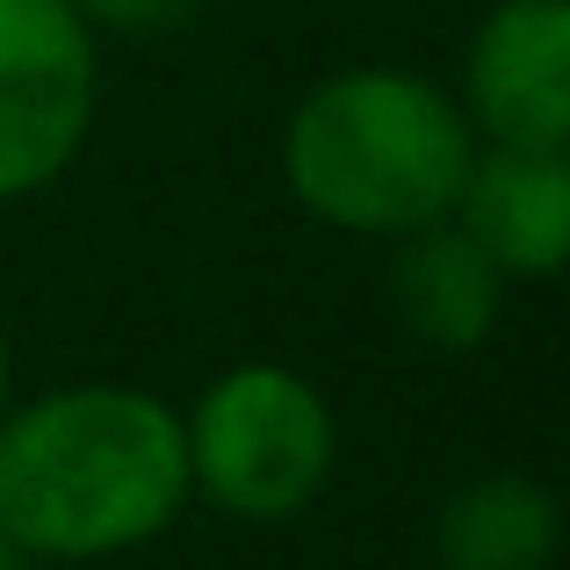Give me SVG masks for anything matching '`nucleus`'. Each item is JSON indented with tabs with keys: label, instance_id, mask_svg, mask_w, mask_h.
<instances>
[{
	"label": "nucleus",
	"instance_id": "obj_1",
	"mask_svg": "<svg viewBox=\"0 0 570 570\" xmlns=\"http://www.w3.org/2000/svg\"><path fill=\"white\" fill-rule=\"evenodd\" d=\"M188 433L153 390L72 383L0 419V528L22 557H116L188 499Z\"/></svg>",
	"mask_w": 570,
	"mask_h": 570
},
{
	"label": "nucleus",
	"instance_id": "obj_2",
	"mask_svg": "<svg viewBox=\"0 0 570 570\" xmlns=\"http://www.w3.org/2000/svg\"><path fill=\"white\" fill-rule=\"evenodd\" d=\"M470 159V116L433 80L390 66L318 80L282 138L296 203L362 238H404L419 224L455 217Z\"/></svg>",
	"mask_w": 570,
	"mask_h": 570
},
{
	"label": "nucleus",
	"instance_id": "obj_3",
	"mask_svg": "<svg viewBox=\"0 0 570 570\" xmlns=\"http://www.w3.org/2000/svg\"><path fill=\"white\" fill-rule=\"evenodd\" d=\"M188 433V484L238 520H289L333 476V412L296 368L246 362L217 376L181 419Z\"/></svg>",
	"mask_w": 570,
	"mask_h": 570
},
{
	"label": "nucleus",
	"instance_id": "obj_4",
	"mask_svg": "<svg viewBox=\"0 0 570 570\" xmlns=\"http://www.w3.org/2000/svg\"><path fill=\"white\" fill-rule=\"evenodd\" d=\"M95 124V37L72 0H0V203L72 167Z\"/></svg>",
	"mask_w": 570,
	"mask_h": 570
},
{
	"label": "nucleus",
	"instance_id": "obj_5",
	"mask_svg": "<svg viewBox=\"0 0 570 570\" xmlns=\"http://www.w3.org/2000/svg\"><path fill=\"white\" fill-rule=\"evenodd\" d=\"M470 124L491 145H570V0H499L470 43Z\"/></svg>",
	"mask_w": 570,
	"mask_h": 570
},
{
	"label": "nucleus",
	"instance_id": "obj_6",
	"mask_svg": "<svg viewBox=\"0 0 570 570\" xmlns=\"http://www.w3.org/2000/svg\"><path fill=\"white\" fill-rule=\"evenodd\" d=\"M455 217L505 275H557L570 246V167L563 153L491 145L470 159Z\"/></svg>",
	"mask_w": 570,
	"mask_h": 570
},
{
	"label": "nucleus",
	"instance_id": "obj_7",
	"mask_svg": "<svg viewBox=\"0 0 570 570\" xmlns=\"http://www.w3.org/2000/svg\"><path fill=\"white\" fill-rule=\"evenodd\" d=\"M390 296H397L404 325H412L426 347H476V340L499 325V304H505V267L476 246L462 224H419L404 232V253H397V275H390Z\"/></svg>",
	"mask_w": 570,
	"mask_h": 570
},
{
	"label": "nucleus",
	"instance_id": "obj_8",
	"mask_svg": "<svg viewBox=\"0 0 570 570\" xmlns=\"http://www.w3.org/2000/svg\"><path fill=\"white\" fill-rule=\"evenodd\" d=\"M563 513L534 476H484L441 505L448 570H549Z\"/></svg>",
	"mask_w": 570,
	"mask_h": 570
},
{
	"label": "nucleus",
	"instance_id": "obj_9",
	"mask_svg": "<svg viewBox=\"0 0 570 570\" xmlns=\"http://www.w3.org/2000/svg\"><path fill=\"white\" fill-rule=\"evenodd\" d=\"M80 22H109V29H174L181 14H195V0H72Z\"/></svg>",
	"mask_w": 570,
	"mask_h": 570
},
{
	"label": "nucleus",
	"instance_id": "obj_10",
	"mask_svg": "<svg viewBox=\"0 0 570 570\" xmlns=\"http://www.w3.org/2000/svg\"><path fill=\"white\" fill-rule=\"evenodd\" d=\"M0 570H29V557H22V542H14L8 528H0Z\"/></svg>",
	"mask_w": 570,
	"mask_h": 570
},
{
	"label": "nucleus",
	"instance_id": "obj_11",
	"mask_svg": "<svg viewBox=\"0 0 570 570\" xmlns=\"http://www.w3.org/2000/svg\"><path fill=\"white\" fill-rule=\"evenodd\" d=\"M0 412H8V340H0Z\"/></svg>",
	"mask_w": 570,
	"mask_h": 570
}]
</instances>
